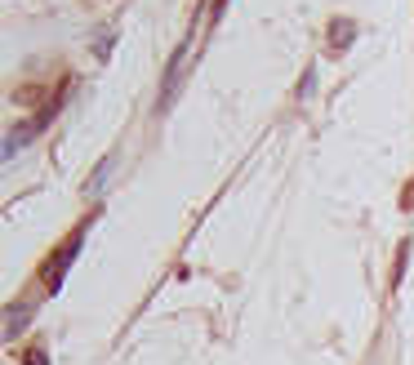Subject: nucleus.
Listing matches in <instances>:
<instances>
[{"mask_svg": "<svg viewBox=\"0 0 414 365\" xmlns=\"http://www.w3.org/2000/svg\"><path fill=\"white\" fill-rule=\"evenodd\" d=\"M49 356H45V347H27L23 352V365H45Z\"/></svg>", "mask_w": 414, "mask_h": 365, "instance_id": "obj_8", "label": "nucleus"}, {"mask_svg": "<svg viewBox=\"0 0 414 365\" xmlns=\"http://www.w3.org/2000/svg\"><path fill=\"white\" fill-rule=\"evenodd\" d=\"M187 54H192V36H183V45L174 49V58H170V67H165V80H160V111H170L174 107V98L178 89H183V67H187Z\"/></svg>", "mask_w": 414, "mask_h": 365, "instance_id": "obj_3", "label": "nucleus"}, {"mask_svg": "<svg viewBox=\"0 0 414 365\" xmlns=\"http://www.w3.org/2000/svg\"><path fill=\"white\" fill-rule=\"evenodd\" d=\"M410 205H414V182H410Z\"/></svg>", "mask_w": 414, "mask_h": 365, "instance_id": "obj_9", "label": "nucleus"}, {"mask_svg": "<svg viewBox=\"0 0 414 365\" xmlns=\"http://www.w3.org/2000/svg\"><path fill=\"white\" fill-rule=\"evenodd\" d=\"M31 317H36V303H18V307H9V312H5V334H9V339H13V334H23Z\"/></svg>", "mask_w": 414, "mask_h": 365, "instance_id": "obj_6", "label": "nucleus"}, {"mask_svg": "<svg viewBox=\"0 0 414 365\" xmlns=\"http://www.w3.org/2000/svg\"><path fill=\"white\" fill-rule=\"evenodd\" d=\"M116 165H121V152H111V156L98 160V170L85 178V196H89V201H98V196L107 192V182H111V174H116Z\"/></svg>", "mask_w": 414, "mask_h": 365, "instance_id": "obj_4", "label": "nucleus"}, {"mask_svg": "<svg viewBox=\"0 0 414 365\" xmlns=\"http://www.w3.org/2000/svg\"><path fill=\"white\" fill-rule=\"evenodd\" d=\"M67 94H72V80H62V85H58V98H54V103H49V107H40V111L31 116L27 125H18V129H9V134H5V147H0V152H5V160H13V156H18L23 147L31 143V138L40 134V129H49V121H54V116L62 111V103H67Z\"/></svg>", "mask_w": 414, "mask_h": 365, "instance_id": "obj_1", "label": "nucleus"}, {"mask_svg": "<svg viewBox=\"0 0 414 365\" xmlns=\"http://www.w3.org/2000/svg\"><path fill=\"white\" fill-rule=\"evenodd\" d=\"M312 85H317V67H307V72H303V85H299V103H307V98H312Z\"/></svg>", "mask_w": 414, "mask_h": 365, "instance_id": "obj_7", "label": "nucleus"}, {"mask_svg": "<svg viewBox=\"0 0 414 365\" xmlns=\"http://www.w3.org/2000/svg\"><path fill=\"white\" fill-rule=\"evenodd\" d=\"M352 40H356V23L352 18H334L329 23V54H347V49H352Z\"/></svg>", "mask_w": 414, "mask_h": 365, "instance_id": "obj_5", "label": "nucleus"}, {"mask_svg": "<svg viewBox=\"0 0 414 365\" xmlns=\"http://www.w3.org/2000/svg\"><path fill=\"white\" fill-rule=\"evenodd\" d=\"M85 231H89V223H76V231H72V236H67V241H62L54 254L45 258V268H40V280L49 285V294H58V290H62V280H67L72 263H76V254H80V245H85Z\"/></svg>", "mask_w": 414, "mask_h": 365, "instance_id": "obj_2", "label": "nucleus"}]
</instances>
